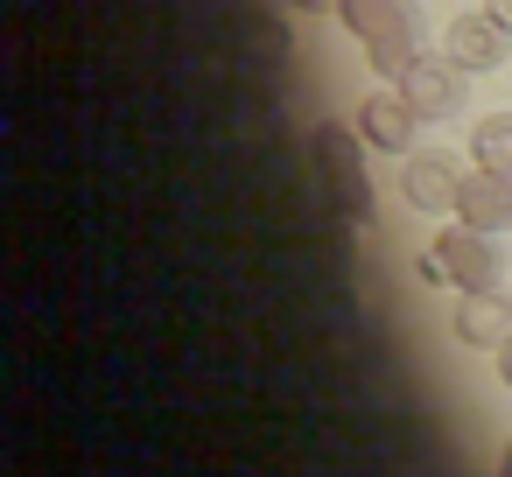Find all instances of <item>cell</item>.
Wrapping results in <instances>:
<instances>
[{"mask_svg":"<svg viewBox=\"0 0 512 477\" xmlns=\"http://www.w3.org/2000/svg\"><path fill=\"white\" fill-rule=\"evenodd\" d=\"M463 78H470V71H463L456 57H428V50H421L393 85H400V99H407L421 120H456V113H463V99H470V85H463Z\"/></svg>","mask_w":512,"mask_h":477,"instance_id":"obj_4","label":"cell"},{"mask_svg":"<svg viewBox=\"0 0 512 477\" xmlns=\"http://www.w3.org/2000/svg\"><path fill=\"white\" fill-rule=\"evenodd\" d=\"M351 127H358V141H365L372 155H414L421 113H414V106L400 99V85H379V92H365V99H358Z\"/></svg>","mask_w":512,"mask_h":477,"instance_id":"obj_6","label":"cell"},{"mask_svg":"<svg viewBox=\"0 0 512 477\" xmlns=\"http://www.w3.org/2000/svg\"><path fill=\"white\" fill-rule=\"evenodd\" d=\"M456 344H470V351H491L505 330H512V295L505 288H470L463 302H456Z\"/></svg>","mask_w":512,"mask_h":477,"instance_id":"obj_9","label":"cell"},{"mask_svg":"<svg viewBox=\"0 0 512 477\" xmlns=\"http://www.w3.org/2000/svg\"><path fill=\"white\" fill-rule=\"evenodd\" d=\"M498 470H505V477H512V442H505V449H498Z\"/></svg>","mask_w":512,"mask_h":477,"instance_id":"obj_14","label":"cell"},{"mask_svg":"<svg viewBox=\"0 0 512 477\" xmlns=\"http://www.w3.org/2000/svg\"><path fill=\"white\" fill-rule=\"evenodd\" d=\"M456 218L477 225V232H498V239H505V232H512V176L470 162V176H463V190H456Z\"/></svg>","mask_w":512,"mask_h":477,"instance_id":"obj_8","label":"cell"},{"mask_svg":"<svg viewBox=\"0 0 512 477\" xmlns=\"http://www.w3.org/2000/svg\"><path fill=\"white\" fill-rule=\"evenodd\" d=\"M470 162L512 176V113H484V120H470Z\"/></svg>","mask_w":512,"mask_h":477,"instance_id":"obj_10","label":"cell"},{"mask_svg":"<svg viewBox=\"0 0 512 477\" xmlns=\"http://www.w3.org/2000/svg\"><path fill=\"white\" fill-rule=\"evenodd\" d=\"M505 295H512V288H505Z\"/></svg>","mask_w":512,"mask_h":477,"instance_id":"obj_15","label":"cell"},{"mask_svg":"<svg viewBox=\"0 0 512 477\" xmlns=\"http://www.w3.org/2000/svg\"><path fill=\"white\" fill-rule=\"evenodd\" d=\"M295 8H302V15H337L344 0H295Z\"/></svg>","mask_w":512,"mask_h":477,"instance_id":"obj_12","label":"cell"},{"mask_svg":"<svg viewBox=\"0 0 512 477\" xmlns=\"http://www.w3.org/2000/svg\"><path fill=\"white\" fill-rule=\"evenodd\" d=\"M337 22L358 36V50L372 57L379 78H400V71L421 57V29H428L414 0H344Z\"/></svg>","mask_w":512,"mask_h":477,"instance_id":"obj_2","label":"cell"},{"mask_svg":"<svg viewBox=\"0 0 512 477\" xmlns=\"http://www.w3.org/2000/svg\"><path fill=\"white\" fill-rule=\"evenodd\" d=\"M414 274H421L428 288H456V295H470V288H505V239H498V232H477V225H463V218H449V225L414 253Z\"/></svg>","mask_w":512,"mask_h":477,"instance_id":"obj_1","label":"cell"},{"mask_svg":"<svg viewBox=\"0 0 512 477\" xmlns=\"http://www.w3.org/2000/svg\"><path fill=\"white\" fill-rule=\"evenodd\" d=\"M365 141H358V127H316L309 134V162H316V176H323V197L337 204V218L344 225H372V183H365Z\"/></svg>","mask_w":512,"mask_h":477,"instance_id":"obj_3","label":"cell"},{"mask_svg":"<svg viewBox=\"0 0 512 477\" xmlns=\"http://www.w3.org/2000/svg\"><path fill=\"white\" fill-rule=\"evenodd\" d=\"M442 57H456L470 78H484V71H498V64L512 57V29H505L491 8H463V15L442 29Z\"/></svg>","mask_w":512,"mask_h":477,"instance_id":"obj_7","label":"cell"},{"mask_svg":"<svg viewBox=\"0 0 512 477\" xmlns=\"http://www.w3.org/2000/svg\"><path fill=\"white\" fill-rule=\"evenodd\" d=\"M463 176L470 169H456L442 148H414V155H400V204L421 211V218H456Z\"/></svg>","mask_w":512,"mask_h":477,"instance_id":"obj_5","label":"cell"},{"mask_svg":"<svg viewBox=\"0 0 512 477\" xmlns=\"http://www.w3.org/2000/svg\"><path fill=\"white\" fill-rule=\"evenodd\" d=\"M491 372H498V386L512 393V330H505V337L491 344Z\"/></svg>","mask_w":512,"mask_h":477,"instance_id":"obj_11","label":"cell"},{"mask_svg":"<svg viewBox=\"0 0 512 477\" xmlns=\"http://www.w3.org/2000/svg\"><path fill=\"white\" fill-rule=\"evenodd\" d=\"M484 8H491V15H498V22L512 29V0H484Z\"/></svg>","mask_w":512,"mask_h":477,"instance_id":"obj_13","label":"cell"}]
</instances>
